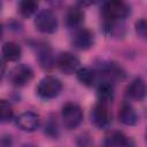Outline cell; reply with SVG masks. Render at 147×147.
<instances>
[{"label":"cell","mask_w":147,"mask_h":147,"mask_svg":"<svg viewBox=\"0 0 147 147\" xmlns=\"http://www.w3.org/2000/svg\"><path fill=\"white\" fill-rule=\"evenodd\" d=\"M101 13L106 24L116 23L126 18L131 14V8L126 2L123 1H108L103 3Z\"/></svg>","instance_id":"cell-1"},{"label":"cell","mask_w":147,"mask_h":147,"mask_svg":"<svg viewBox=\"0 0 147 147\" xmlns=\"http://www.w3.org/2000/svg\"><path fill=\"white\" fill-rule=\"evenodd\" d=\"M62 90V83L60 79L53 76H46L40 79L37 86V93L42 99H53L60 94Z\"/></svg>","instance_id":"cell-2"},{"label":"cell","mask_w":147,"mask_h":147,"mask_svg":"<svg viewBox=\"0 0 147 147\" xmlns=\"http://www.w3.org/2000/svg\"><path fill=\"white\" fill-rule=\"evenodd\" d=\"M61 117L65 127L75 129L83 121V110L77 103L68 102L62 107Z\"/></svg>","instance_id":"cell-3"},{"label":"cell","mask_w":147,"mask_h":147,"mask_svg":"<svg viewBox=\"0 0 147 147\" xmlns=\"http://www.w3.org/2000/svg\"><path fill=\"white\" fill-rule=\"evenodd\" d=\"M34 25L42 33H53L57 28V17L51 9H42L37 14Z\"/></svg>","instance_id":"cell-4"},{"label":"cell","mask_w":147,"mask_h":147,"mask_svg":"<svg viewBox=\"0 0 147 147\" xmlns=\"http://www.w3.org/2000/svg\"><path fill=\"white\" fill-rule=\"evenodd\" d=\"M91 121L99 129L108 127L111 122V115L108 109V105L99 101L91 110Z\"/></svg>","instance_id":"cell-5"},{"label":"cell","mask_w":147,"mask_h":147,"mask_svg":"<svg viewBox=\"0 0 147 147\" xmlns=\"http://www.w3.org/2000/svg\"><path fill=\"white\" fill-rule=\"evenodd\" d=\"M57 68L65 75H71L78 71L79 59L71 52H63L56 59Z\"/></svg>","instance_id":"cell-6"},{"label":"cell","mask_w":147,"mask_h":147,"mask_svg":"<svg viewBox=\"0 0 147 147\" xmlns=\"http://www.w3.org/2000/svg\"><path fill=\"white\" fill-rule=\"evenodd\" d=\"M33 77L32 69L26 64H18L14 67L9 72V80L15 86H24Z\"/></svg>","instance_id":"cell-7"},{"label":"cell","mask_w":147,"mask_h":147,"mask_svg":"<svg viewBox=\"0 0 147 147\" xmlns=\"http://www.w3.org/2000/svg\"><path fill=\"white\" fill-rule=\"evenodd\" d=\"M71 42L75 48H77L79 51H86L93 46L94 34L91 30H88L86 28H80V29L76 30V32L74 33Z\"/></svg>","instance_id":"cell-8"},{"label":"cell","mask_w":147,"mask_h":147,"mask_svg":"<svg viewBox=\"0 0 147 147\" xmlns=\"http://www.w3.org/2000/svg\"><path fill=\"white\" fill-rule=\"evenodd\" d=\"M107 147H136L134 140L122 131H111L106 137Z\"/></svg>","instance_id":"cell-9"},{"label":"cell","mask_w":147,"mask_h":147,"mask_svg":"<svg viewBox=\"0 0 147 147\" xmlns=\"http://www.w3.org/2000/svg\"><path fill=\"white\" fill-rule=\"evenodd\" d=\"M17 126L26 132H32L38 129L40 124V117L33 111H24L16 119Z\"/></svg>","instance_id":"cell-10"},{"label":"cell","mask_w":147,"mask_h":147,"mask_svg":"<svg viewBox=\"0 0 147 147\" xmlns=\"http://www.w3.org/2000/svg\"><path fill=\"white\" fill-rule=\"evenodd\" d=\"M126 95L133 100H144L147 96V83L140 78H134L126 87Z\"/></svg>","instance_id":"cell-11"},{"label":"cell","mask_w":147,"mask_h":147,"mask_svg":"<svg viewBox=\"0 0 147 147\" xmlns=\"http://www.w3.org/2000/svg\"><path fill=\"white\" fill-rule=\"evenodd\" d=\"M118 121L122 124L127 125V126L134 125L138 121V116H137L136 110L127 103L122 105V107L118 110Z\"/></svg>","instance_id":"cell-12"},{"label":"cell","mask_w":147,"mask_h":147,"mask_svg":"<svg viewBox=\"0 0 147 147\" xmlns=\"http://www.w3.org/2000/svg\"><path fill=\"white\" fill-rule=\"evenodd\" d=\"M84 22V11L80 7L72 6L67 10L65 23L69 28H78Z\"/></svg>","instance_id":"cell-13"},{"label":"cell","mask_w":147,"mask_h":147,"mask_svg":"<svg viewBox=\"0 0 147 147\" xmlns=\"http://www.w3.org/2000/svg\"><path fill=\"white\" fill-rule=\"evenodd\" d=\"M2 56L6 61H17L21 59L22 55V48L14 41H7L2 45Z\"/></svg>","instance_id":"cell-14"},{"label":"cell","mask_w":147,"mask_h":147,"mask_svg":"<svg viewBox=\"0 0 147 147\" xmlns=\"http://www.w3.org/2000/svg\"><path fill=\"white\" fill-rule=\"evenodd\" d=\"M96 94L100 102H105L108 105V102L114 98V85L109 80L101 82L96 87Z\"/></svg>","instance_id":"cell-15"},{"label":"cell","mask_w":147,"mask_h":147,"mask_svg":"<svg viewBox=\"0 0 147 147\" xmlns=\"http://www.w3.org/2000/svg\"><path fill=\"white\" fill-rule=\"evenodd\" d=\"M95 72L90 68H80L77 71V79L86 86H92L95 82Z\"/></svg>","instance_id":"cell-16"},{"label":"cell","mask_w":147,"mask_h":147,"mask_svg":"<svg viewBox=\"0 0 147 147\" xmlns=\"http://www.w3.org/2000/svg\"><path fill=\"white\" fill-rule=\"evenodd\" d=\"M38 2L33 0H23L18 3V11L24 17H30L37 11Z\"/></svg>","instance_id":"cell-17"},{"label":"cell","mask_w":147,"mask_h":147,"mask_svg":"<svg viewBox=\"0 0 147 147\" xmlns=\"http://www.w3.org/2000/svg\"><path fill=\"white\" fill-rule=\"evenodd\" d=\"M39 62H40V64H41L42 68L48 69V68H52L56 61H54L49 48L44 47L42 49L39 51Z\"/></svg>","instance_id":"cell-18"},{"label":"cell","mask_w":147,"mask_h":147,"mask_svg":"<svg viewBox=\"0 0 147 147\" xmlns=\"http://www.w3.org/2000/svg\"><path fill=\"white\" fill-rule=\"evenodd\" d=\"M14 111L11 109V106L6 100H1V122L7 123L13 119Z\"/></svg>","instance_id":"cell-19"},{"label":"cell","mask_w":147,"mask_h":147,"mask_svg":"<svg viewBox=\"0 0 147 147\" xmlns=\"http://www.w3.org/2000/svg\"><path fill=\"white\" fill-rule=\"evenodd\" d=\"M136 31L141 38L147 40V20L141 18V20L137 21L136 22Z\"/></svg>","instance_id":"cell-20"},{"label":"cell","mask_w":147,"mask_h":147,"mask_svg":"<svg viewBox=\"0 0 147 147\" xmlns=\"http://www.w3.org/2000/svg\"><path fill=\"white\" fill-rule=\"evenodd\" d=\"M11 138L10 136H3L1 138V147H11Z\"/></svg>","instance_id":"cell-21"},{"label":"cell","mask_w":147,"mask_h":147,"mask_svg":"<svg viewBox=\"0 0 147 147\" xmlns=\"http://www.w3.org/2000/svg\"><path fill=\"white\" fill-rule=\"evenodd\" d=\"M22 147H37V146L33 145V144H24Z\"/></svg>","instance_id":"cell-22"},{"label":"cell","mask_w":147,"mask_h":147,"mask_svg":"<svg viewBox=\"0 0 147 147\" xmlns=\"http://www.w3.org/2000/svg\"><path fill=\"white\" fill-rule=\"evenodd\" d=\"M145 138H146V140H147V130H146V133H145Z\"/></svg>","instance_id":"cell-23"}]
</instances>
